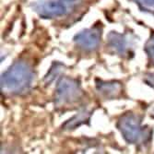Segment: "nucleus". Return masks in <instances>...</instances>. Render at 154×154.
Segmentation results:
<instances>
[{
  "label": "nucleus",
  "mask_w": 154,
  "mask_h": 154,
  "mask_svg": "<svg viewBox=\"0 0 154 154\" xmlns=\"http://www.w3.org/2000/svg\"><path fill=\"white\" fill-rule=\"evenodd\" d=\"M33 79L31 66L26 62H14L1 76V91L9 94H20L30 88Z\"/></svg>",
  "instance_id": "f257e3e1"
},
{
  "label": "nucleus",
  "mask_w": 154,
  "mask_h": 154,
  "mask_svg": "<svg viewBox=\"0 0 154 154\" xmlns=\"http://www.w3.org/2000/svg\"><path fill=\"white\" fill-rule=\"evenodd\" d=\"M141 117L133 114L125 113L117 121V128L121 132L123 137L130 144H143L149 140L150 129L142 127Z\"/></svg>",
  "instance_id": "f03ea898"
},
{
  "label": "nucleus",
  "mask_w": 154,
  "mask_h": 154,
  "mask_svg": "<svg viewBox=\"0 0 154 154\" xmlns=\"http://www.w3.org/2000/svg\"><path fill=\"white\" fill-rule=\"evenodd\" d=\"M83 0H39L32 6L43 19H55L66 16L74 11Z\"/></svg>",
  "instance_id": "7ed1b4c3"
},
{
  "label": "nucleus",
  "mask_w": 154,
  "mask_h": 154,
  "mask_svg": "<svg viewBox=\"0 0 154 154\" xmlns=\"http://www.w3.org/2000/svg\"><path fill=\"white\" fill-rule=\"evenodd\" d=\"M82 95V91L77 79L63 77L57 82L55 88L54 105L63 108L76 103Z\"/></svg>",
  "instance_id": "20e7f679"
},
{
  "label": "nucleus",
  "mask_w": 154,
  "mask_h": 154,
  "mask_svg": "<svg viewBox=\"0 0 154 154\" xmlns=\"http://www.w3.org/2000/svg\"><path fill=\"white\" fill-rule=\"evenodd\" d=\"M102 30L99 27L83 30L74 37V43L84 51L91 52L97 49L101 41Z\"/></svg>",
  "instance_id": "39448f33"
},
{
  "label": "nucleus",
  "mask_w": 154,
  "mask_h": 154,
  "mask_svg": "<svg viewBox=\"0 0 154 154\" xmlns=\"http://www.w3.org/2000/svg\"><path fill=\"white\" fill-rule=\"evenodd\" d=\"M108 47L118 54H125L129 50V40L128 35L116 32H111L108 34Z\"/></svg>",
  "instance_id": "423d86ee"
},
{
  "label": "nucleus",
  "mask_w": 154,
  "mask_h": 154,
  "mask_svg": "<svg viewBox=\"0 0 154 154\" xmlns=\"http://www.w3.org/2000/svg\"><path fill=\"white\" fill-rule=\"evenodd\" d=\"M96 88L105 99H115L122 92V85L117 81H103L96 80Z\"/></svg>",
  "instance_id": "0eeeda50"
},
{
  "label": "nucleus",
  "mask_w": 154,
  "mask_h": 154,
  "mask_svg": "<svg viewBox=\"0 0 154 154\" xmlns=\"http://www.w3.org/2000/svg\"><path fill=\"white\" fill-rule=\"evenodd\" d=\"M91 113L89 112L88 110H82L79 113H78L76 116H74L72 118L67 120L64 125H63V128L65 130L70 131L75 128H77L79 125L87 123L90 120Z\"/></svg>",
  "instance_id": "6e6552de"
},
{
  "label": "nucleus",
  "mask_w": 154,
  "mask_h": 154,
  "mask_svg": "<svg viewBox=\"0 0 154 154\" xmlns=\"http://www.w3.org/2000/svg\"><path fill=\"white\" fill-rule=\"evenodd\" d=\"M63 68H64V65L58 62H54L49 72L47 73V75L45 78V81L46 83V85H49L51 82H53L54 80V79H57L63 71Z\"/></svg>",
  "instance_id": "1a4fd4ad"
},
{
  "label": "nucleus",
  "mask_w": 154,
  "mask_h": 154,
  "mask_svg": "<svg viewBox=\"0 0 154 154\" xmlns=\"http://www.w3.org/2000/svg\"><path fill=\"white\" fill-rule=\"evenodd\" d=\"M139 9L154 15V0H133Z\"/></svg>",
  "instance_id": "9d476101"
},
{
  "label": "nucleus",
  "mask_w": 154,
  "mask_h": 154,
  "mask_svg": "<svg viewBox=\"0 0 154 154\" xmlns=\"http://www.w3.org/2000/svg\"><path fill=\"white\" fill-rule=\"evenodd\" d=\"M144 49L148 55L149 63L154 66V32L151 33L149 39L147 41Z\"/></svg>",
  "instance_id": "9b49d317"
},
{
  "label": "nucleus",
  "mask_w": 154,
  "mask_h": 154,
  "mask_svg": "<svg viewBox=\"0 0 154 154\" xmlns=\"http://www.w3.org/2000/svg\"><path fill=\"white\" fill-rule=\"evenodd\" d=\"M144 81L148 84L149 86H150L152 89H154V73L147 74L144 77Z\"/></svg>",
  "instance_id": "f8f14e48"
},
{
  "label": "nucleus",
  "mask_w": 154,
  "mask_h": 154,
  "mask_svg": "<svg viewBox=\"0 0 154 154\" xmlns=\"http://www.w3.org/2000/svg\"><path fill=\"white\" fill-rule=\"evenodd\" d=\"M150 116H151L152 118H154V109L152 110V112H151V113H150Z\"/></svg>",
  "instance_id": "ddd939ff"
}]
</instances>
